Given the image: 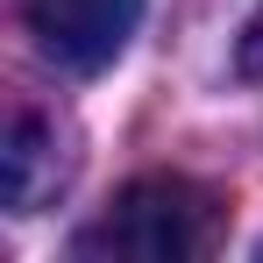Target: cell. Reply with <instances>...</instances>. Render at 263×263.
Masks as SVG:
<instances>
[{
	"label": "cell",
	"instance_id": "cell-3",
	"mask_svg": "<svg viewBox=\"0 0 263 263\" xmlns=\"http://www.w3.org/2000/svg\"><path fill=\"white\" fill-rule=\"evenodd\" d=\"M0 178H7V206H14V214H36V206H50V199L64 192L71 149H64V135H57L50 114H36V107H14V114H7Z\"/></svg>",
	"mask_w": 263,
	"mask_h": 263
},
{
	"label": "cell",
	"instance_id": "cell-1",
	"mask_svg": "<svg viewBox=\"0 0 263 263\" xmlns=\"http://www.w3.org/2000/svg\"><path fill=\"white\" fill-rule=\"evenodd\" d=\"M220 228H228V206L206 185L157 171L121 185L114 206L92 228H79L71 256L79 263H199L220 249Z\"/></svg>",
	"mask_w": 263,
	"mask_h": 263
},
{
	"label": "cell",
	"instance_id": "cell-2",
	"mask_svg": "<svg viewBox=\"0 0 263 263\" xmlns=\"http://www.w3.org/2000/svg\"><path fill=\"white\" fill-rule=\"evenodd\" d=\"M135 22H142V0H22V29L36 36L57 71H107L121 50H128Z\"/></svg>",
	"mask_w": 263,
	"mask_h": 263
}]
</instances>
